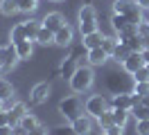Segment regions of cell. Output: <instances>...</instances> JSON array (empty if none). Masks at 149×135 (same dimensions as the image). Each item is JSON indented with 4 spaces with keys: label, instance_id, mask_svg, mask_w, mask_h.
I'll list each match as a JSON object with an SVG mask.
<instances>
[{
    "label": "cell",
    "instance_id": "obj_41",
    "mask_svg": "<svg viewBox=\"0 0 149 135\" xmlns=\"http://www.w3.org/2000/svg\"><path fill=\"white\" fill-rule=\"evenodd\" d=\"M136 5L140 9H149V0H136Z\"/></svg>",
    "mask_w": 149,
    "mask_h": 135
},
{
    "label": "cell",
    "instance_id": "obj_12",
    "mask_svg": "<svg viewBox=\"0 0 149 135\" xmlns=\"http://www.w3.org/2000/svg\"><path fill=\"white\" fill-rule=\"evenodd\" d=\"M133 95L131 92H115L111 99V108H122V110H131L133 108Z\"/></svg>",
    "mask_w": 149,
    "mask_h": 135
},
{
    "label": "cell",
    "instance_id": "obj_25",
    "mask_svg": "<svg viewBox=\"0 0 149 135\" xmlns=\"http://www.w3.org/2000/svg\"><path fill=\"white\" fill-rule=\"evenodd\" d=\"M0 14L2 16L18 14V0H0Z\"/></svg>",
    "mask_w": 149,
    "mask_h": 135
},
{
    "label": "cell",
    "instance_id": "obj_18",
    "mask_svg": "<svg viewBox=\"0 0 149 135\" xmlns=\"http://www.w3.org/2000/svg\"><path fill=\"white\" fill-rule=\"evenodd\" d=\"M102 41H104V34L97 29V32H93V34H86L81 36V43H84L86 50H95V47H102Z\"/></svg>",
    "mask_w": 149,
    "mask_h": 135
},
{
    "label": "cell",
    "instance_id": "obj_40",
    "mask_svg": "<svg viewBox=\"0 0 149 135\" xmlns=\"http://www.w3.org/2000/svg\"><path fill=\"white\" fill-rule=\"evenodd\" d=\"M14 135H27V131H25L20 124H14Z\"/></svg>",
    "mask_w": 149,
    "mask_h": 135
},
{
    "label": "cell",
    "instance_id": "obj_34",
    "mask_svg": "<svg viewBox=\"0 0 149 135\" xmlns=\"http://www.w3.org/2000/svg\"><path fill=\"white\" fill-rule=\"evenodd\" d=\"M136 133H138V135H149V119L136 122Z\"/></svg>",
    "mask_w": 149,
    "mask_h": 135
},
{
    "label": "cell",
    "instance_id": "obj_37",
    "mask_svg": "<svg viewBox=\"0 0 149 135\" xmlns=\"http://www.w3.org/2000/svg\"><path fill=\"white\" fill-rule=\"evenodd\" d=\"M0 135H14V124H5V126H0Z\"/></svg>",
    "mask_w": 149,
    "mask_h": 135
},
{
    "label": "cell",
    "instance_id": "obj_11",
    "mask_svg": "<svg viewBox=\"0 0 149 135\" xmlns=\"http://www.w3.org/2000/svg\"><path fill=\"white\" fill-rule=\"evenodd\" d=\"M93 122H95L93 117L84 113L81 117H77V119L72 122L74 133H77V135H91V133H93Z\"/></svg>",
    "mask_w": 149,
    "mask_h": 135
},
{
    "label": "cell",
    "instance_id": "obj_21",
    "mask_svg": "<svg viewBox=\"0 0 149 135\" xmlns=\"http://www.w3.org/2000/svg\"><path fill=\"white\" fill-rule=\"evenodd\" d=\"M25 38H27V32H25V25H23V23H18V25L11 27V32H9V41H11V45L20 43V41H25Z\"/></svg>",
    "mask_w": 149,
    "mask_h": 135
},
{
    "label": "cell",
    "instance_id": "obj_30",
    "mask_svg": "<svg viewBox=\"0 0 149 135\" xmlns=\"http://www.w3.org/2000/svg\"><path fill=\"white\" fill-rule=\"evenodd\" d=\"M36 9H38V0H18L20 14H34Z\"/></svg>",
    "mask_w": 149,
    "mask_h": 135
},
{
    "label": "cell",
    "instance_id": "obj_42",
    "mask_svg": "<svg viewBox=\"0 0 149 135\" xmlns=\"http://www.w3.org/2000/svg\"><path fill=\"white\" fill-rule=\"evenodd\" d=\"M142 38V50H149V34L147 36H140Z\"/></svg>",
    "mask_w": 149,
    "mask_h": 135
},
{
    "label": "cell",
    "instance_id": "obj_14",
    "mask_svg": "<svg viewBox=\"0 0 149 135\" xmlns=\"http://www.w3.org/2000/svg\"><path fill=\"white\" fill-rule=\"evenodd\" d=\"M14 47H16V54H18L20 61H29V59H32V54H34V41H29V38L16 43Z\"/></svg>",
    "mask_w": 149,
    "mask_h": 135
},
{
    "label": "cell",
    "instance_id": "obj_23",
    "mask_svg": "<svg viewBox=\"0 0 149 135\" xmlns=\"http://www.w3.org/2000/svg\"><path fill=\"white\" fill-rule=\"evenodd\" d=\"M36 43H41V45H52V43H54V32H52V29H47L45 25H41V29H38V34H36Z\"/></svg>",
    "mask_w": 149,
    "mask_h": 135
},
{
    "label": "cell",
    "instance_id": "obj_6",
    "mask_svg": "<svg viewBox=\"0 0 149 135\" xmlns=\"http://www.w3.org/2000/svg\"><path fill=\"white\" fill-rule=\"evenodd\" d=\"M18 61L20 59H18V54H16V47L11 43L0 45V68H2V72H9Z\"/></svg>",
    "mask_w": 149,
    "mask_h": 135
},
{
    "label": "cell",
    "instance_id": "obj_8",
    "mask_svg": "<svg viewBox=\"0 0 149 135\" xmlns=\"http://www.w3.org/2000/svg\"><path fill=\"white\" fill-rule=\"evenodd\" d=\"M72 43H74V29L65 23L61 29L54 32V45H59V47H70Z\"/></svg>",
    "mask_w": 149,
    "mask_h": 135
},
{
    "label": "cell",
    "instance_id": "obj_5",
    "mask_svg": "<svg viewBox=\"0 0 149 135\" xmlns=\"http://www.w3.org/2000/svg\"><path fill=\"white\" fill-rule=\"evenodd\" d=\"M113 14H124L131 23L138 25L142 18V9L136 5V0H115L113 2Z\"/></svg>",
    "mask_w": 149,
    "mask_h": 135
},
{
    "label": "cell",
    "instance_id": "obj_9",
    "mask_svg": "<svg viewBox=\"0 0 149 135\" xmlns=\"http://www.w3.org/2000/svg\"><path fill=\"white\" fill-rule=\"evenodd\" d=\"M142 65H145L142 52H131L129 56H127V61L122 63V70L127 72V74H131V77H133V74H136V72H138L140 68H142Z\"/></svg>",
    "mask_w": 149,
    "mask_h": 135
},
{
    "label": "cell",
    "instance_id": "obj_35",
    "mask_svg": "<svg viewBox=\"0 0 149 135\" xmlns=\"http://www.w3.org/2000/svg\"><path fill=\"white\" fill-rule=\"evenodd\" d=\"M102 133H106V135H124V128L118 126V124H111V126H106Z\"/></svg>",
    "mask_w": 149,
    "mask_h": 135
},
{
    "label": "cell",
    "instance_id": "obj_16",
    "mask_svg": "<svg viewBox=\"0 0 149 135\" xmlns=\"http://www.w3.org/2000/svg\"><path fill=\"white\" fill-rule=\"evenodd\" d=\"M7 113H9V119H11V124H18L20 119H23V115L27 113V106L23 104V101H14L9 108H7Z\"/></svg>",
    "mask_w": 149,
    "mask_h": 135
},
{
    "label": "cell",
    "instance_id": "obj_17",
    "mask_svg": "<svg viewBox=\"0 0 149 135\" xmlns=\"http://www.w3.org/2000/svg\"><path fill=\"white\" fill-rule=\"evenodd\" d=\"M77 68H79V63L74 61L72 56H65L63 61H61V65H59V74H61L63 79H70V77L74 74V70H77Z\"/></svg>",
    "mask_w": 149,
    "mask_h": 135
},
{
    "label": "cell",
    "instance_id": "obj_24",
    "mask_svg": "<svg viewBox=\"0 0 149 135\" xmlns=\"http://www.w3.org/2000/svg\"><path fill=\"white\" fill-rule=\"evenodd\" d=\"M68 56H72V59H74L77 63L81 61V59L86 61V56H88V50H86V47H84V43L79 41V43H72V45H70V54H68Z\"/></svg>",
    "mask_w": 149,
    "mask_h": 135
},
{
    "label": "cell",
    "instance_id": "obj_28",
    "mask_svg": "<svg viewBox=\"0 0 149 135\" xmlns=\"http://www.w3.org/2000/svg\"><path fill=\"white\" fill-rule=\"evenodd\" d=\"M0 99H2V101L14 99V86H11L7 79H2V77H0Z\"/></svg>",
    "mask_w": 149,
    "mask_h": 135
},
{
    "label": "cell",
    "instance_id": "obj_13",
    "mask_svg": "<svg viewBox=\"0 0 149 135\" xmlns=\"http://www.w3.org/2000/svg\"><path fill=\"white\" fill-rule=\"evenodd\" d=\"M118 41L124 43L131 52H142V38H140V34H120Z\"/></svg>",
    "mask_w": 149,
    "mask_h": 135
},
{
    "label": "cell",
    "instance_id": "obj_39",
    "mask_svg": "<svg viewBox=\"0 0 149 135\" xmlns=\"http://www.w3.org/2000/svg\"><path fill=\"white\" fill-rule=\"evenodd\" d=\"M27 135H47V131L43 128V126H36V128H34V131H29Z\"/></svg>",
    "mask_w": 149,
    "mask_h": 135
},
{
    "label": "cell",
    "instance_id": "obj_36",
    "mask_svg": "<svg viewBox=\"0 0 149 135\" xmlns=\"http://www.w3.org/2000/svg\"><path fill=\"white\" fill-rule=\"evenodd\" d=\"M131 92H138L142 97H147L149 95V83H133V90H131Z\"/></svg>",
    "mask_w": 149,
    "mask_h": 135
},
{
    "label": "cell",
    "instance_id": "obj_38",
    "mask_svg": "<svg viewBox=\"0 0 149 135\" xmlns=\"http://www.w3.org/2000/svg\"><path fill=\"white\" fill-rule=\"evenodd\" d=\"M5 124H11L9 113H7V110H2V113H0V126H5Z\"/></svg>",
    "mask_w": 149,
    "mask_h": 135
},
{
    "label": "cell",
    "instance_id": "obj_19",
    "mask_svg": "<svg viewBox=\"0 0 149 135\" xmlns=\"http://www.w3.org/2000/svg\"><path fill=\"white\" fill-rule=\"evenodd\" d=\"M111 25H113V32L120 34V32H124L129 25H136V23H131L124 14H113V16H111Z\"/></svg>",
    "mask_w": 149,
    "mask_h": 135
},
{
    "label": "cell",
    "instance_id": "obj_43",
    "mask_svg": "<svg viewBox=\"0 0 149 135\" xmlns=\"http://www.w3.org/2000/svg\"><path fill=\"white\" fill-rule=\"evenodd\" d=\"M142 59H145V65L149 63V50H142Z\"/></svg>",
    "mask_w": 149,
    "mask_h": 135
},
{
    "label": "cell",
    "instance_id": "obj_7",
    "mask_svg": "<svg viewBox=\"0 0 149 135\" xmlns=\"http://www.w3.org/2000/svg\"><path fill=\"white\" fill-rule=\"evenodd\" d=\"M50 92H52V86H50L47 81H38L36 86L32 88V92H29V104H32V106L45 104L47 97H50Z\"/></svg>",
    "mask_w": 149,
    "mask_h": 135
},
{
    "label": "cell",
    "instance_id": "obj_33",
    "mask_svg": "<svg viewBox=\"0 0 149 135\" xmlns=\"http://www.w3.org/2000/svg\"><path fill=\"white\" fill-rule=\"evenodd\" d=\"M102 47L106 50L109 54H113V50L118 47V38L115 36H104V41H102Z\"/></svg>",
    "mask_w": 149,
    "mask_h": 135
},
{
    "label": "cell",
    "instance_id": "obj_10",
    "mask_svg": "<svg viewBox=\"0 0 149 135\" xmlns=\"http://www.w3.org/2000/svg\"><path fill=\"white\" fill-rule=\"evenodd\" d=\"M109 59H111V54L106 52L104 47H95V50H88V56H86L88 65H93V68L106 65V61H109Z\"/></svg>",
    "mask_w": 149,
    "mask_h": 135
},
{
    "label": "cell",
    "instance_id": "obj_45",
    "mask_svg": "<svg viewBox=\"0 0 149 135\" xmlns=\"http://www.w3.org/2000/svg\"><path fill=\"white\" fill-rule=\"evenodd\" d=\"M145 104H149V95H147V97H145Z\"/></svg>",
    "mask_w": 149,
    "mask_h": 135
},
{
    "label": "cell",
    "instance_id": "obj_2",
    "mask_svg": "<svg viewBox=\"0 0 149 135\" xmlns=\"http://www.w3.org/2000/svg\"><path fill=\"white\" fill-rule=\"evenodd\" d=\"M84 110H86V108L81 106V101H79V97H77V95L63 97L61 101H59V113H61V115H63V119H65V122H70V124H72L77 117L84 115Z\"/></svg>",
    "mask_w": 149,
    "mask_h": 135
},
{
    "label": "cell",
    "instance_id": "obj_32",
    "mask_svg": "<svg viewBox=\"0 0 149 135\" xmlns=\"http://www.w3.org/2000/svg\"><path fill=\"white\" fill-rule=\"evenodd\" d=\"M133 83H149V70L145 68V65L133 74Z\"/></svg>",
    "mask_w": 149,
    "mask_h": 135
},
{
    "label": "cell",
    "instance_id": "obj_48",
    "mask_svg": "<svg viewBox=\"0 0 149 135\" xmlns=\"http://www.w3.org/2000/svg\"><path fill=\"white\" fill-rule=\"evenodd\" d=\"M102 135H106V133H102Z\"/></svg>",
    "mask_w": 149,
    "mask_h": 135
},
{
    "label": "cell",
    "instance_id": "obj_44",
    "mask_svg": "<svg viewBox=\"0 0 149 135\" xmlns=\"http://www.w3.org/2000/svg\"><path fill=\"white\" fill-rule=\"evenodd\" d=\"M2 110H7V106H5V101L0 99V113H2Z\"/></svg>",
    "mask_w": 149,
    "mask_h": 135
},
{
    "label": "cell",
    "instance_id": "obj_22",
    "mask_svg": "<svg viewBox=\"0 0 149 135\" xmlns=\"http://www.w3.org/2000/svg\"><path fill=\"white\" fill-rule=\"evenodd\" d=\"M111 115H113V124H118V126H127V122H129V115H131V110H122V108H111Z\"/></svg>",
    "mask_w": 149,
    "mask_h": 135
},
{
    "label": "cell",
    "instance_id": "obj_46",
    "mask_svg": "<svg viewBox=\"0 0 149 135\" xmlns=\"http://www.w3.org/2000/svg\"><path fill=\"white\" fill-rule=\"evenodd\" d=\"M2 74H5V72H2V68H0V77H2Z\"/></svg>",
    "mask_w": 149,
    "mask_h": 135
},
{
    "label": "cell",
    "instance_id": "obj_26",
    "mask_svg": "<svg viewBox=\"0 0 149 135\" xmlns=\"http://www.w3.org/2000/svg\"><path fill=\"white\" fill-rule=\"evenodd\" d=\"M129 54H131V50H129V47H127L124 43H120V41H118V47L113 50L111 59H113V61H118V63H124V61H127V56H129Z\"/></svg>",
    "mask_w": 149,
    "mask_h": 135
},
{
    "label": "cell",
    "instance_id": "obj_27",
    "mask_svg": "<svg viewBox=\"0 0 149 135\" xmlns=\"http://www.w3.org/2000/svg\"><path fill=\"white\" fill-rule=\"evenodd\" d=\"M131 115L136 117V122H142V119H149V104H136L131 108Z\"/></svg>",
    "mask_w": 149,
    "mask_h": 135
},
{
    "label": "cell",
    "instance_id": "obj_1",
    "mask_svg": "<svg viewBox=\"0 0 149 135\" xmlns=\"http://www.w3.org/2000/svg\"><path fill=\"white\" fill-rule=\"evenodd\" d=\"M95 83V72H93V65H79L74 74L68 79V86L72 92L77 95H81V92H88V90L93 88Z\"/></svg>",
    "mask_w": 149,
    "mask_h": 135
},
{
    "label": "cell",
    "instance_id": "obj_15",
    "mask_svg": "<svg viewBox=\"0 0 149 135\" xmlns=\"http://www.w3.org/2000/svg\"><path fill=\"white\" fill-rule=\"evenodd\" d=\"M43 25H45L47 29L56 32V29H61V27L65 25V18L61 16L59 11H52V14H45V18H43Z\"/></svg>",
    "mask_w": 149,
    "mask_h": 135
},
{
    "label": "cell",
    "instance_id": "obj_3",
    "mask_svg": "<svg viewBox=\"0 0 149 135\" xmlns=\"http://www.w3.org/2000/svg\"><path fill=\"white\" fill-rule=\"evenodd\" d=\"M97 11H95L93 5H84L79 9V34L86 36V34H93L97 32Z\"/></svg>",
    "mask_w": 149,
    "mask_h": 135
},
{
    "label": "cell",
    "instance_id": "obj_20",
    "mask_svg": "<svg viewBox=\"0 0 149 135\" xmlns=\"http://www.w3.org/2000/svg\"><path fill=\"white\" fill-rule=\"evenodd\" d=\"M23 25H25V32H27V38L29 41H36V34L41 25H43V20H36V18H29V20H23Z\"/></svg>",
    "mask_w": 149,
    "mask_h": 135
},
{
    "label": "cell",
    "instance_id": "obj_4",
    "mask_svg": "<svg viewBox=\"0 0 149 135\" xmlns=\"http://www.w3.org/2000/svg\"><path fill=\"white\" fill-rule=\"evenodd\" d=\"M84 108H86V115H91L93 119H100L111 108V101L104 97V95H91V97L86 99Z\"/></svg>",
    "mask_w": 149,
    "mask_h": 135
},
{
    "label": "cell",
    "instance_id": "obj_29",
    "mask_svg": "<svg viewBox=\"0 0 149 135\" xmlns=\"http://www.w3.org/2000/svg\"><path fill=\"white\" fill-rule=\"evenodd\" d=\"M18 124H20V126H23V128H25V131L29 133V131H34L36 126H41V122H38V119H36L34 115H29V113H25V115H23V119H20Z\"/></svg>",
    "mask_w": 149,
    "mask_h": 135
},
{
    "label": "cell",
    "instance_id": "obj_47",
    "mask_svg": "<svg viewBox=\"0 0 149 135\" xmlns=\"http://www.w3.org/2000/svg\"><path fill=\"white\" fill-rule=\"evenodd\" d=\"M145 68H147V70H149V63H147V65H145Z\"/></svg>",
    "mask_w": 149,
    "mask_h": 135
},
{
    "label": "cell",
    "instance_id": "obj_31",
    "mask_svg": "<svg viewBox=\"0 0 149 135\" xmlns=\"http://www.w3.org/2000/svg\"><path fill=\"white\" fill-rule=\"evenodd\" d=\"M52 135H77V133H74V128H72V124H70V122H68V124L54 126V128H52Z\"/></svg>",
    "mask_w": 149,
    "mask_h": 135
}]
</instances>
